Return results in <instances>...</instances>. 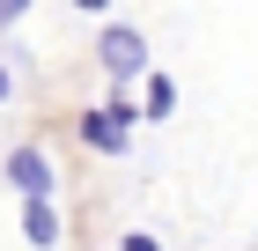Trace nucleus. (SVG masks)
<instances>
[{"instance_id":"nucleus-1","label":"nucleus","mask_w":258,"mask_h":251,"mask_svg":"<svg viewBox=\"0 0 258 251\" xmlns=\"http://www.w3.org/2000/svg\"><path fill=\"white\" fill-rule=\"evenodd\" d=\"M133 126H140V104H125V96H103L96 111H81V140L96 155H125L133 148Z\"/></svg>"},{"instance_id":"nucleus-6","label":"nucleus","mask_w":258,"mask_h":251,"mask_svg":"<svg viewBox=\"0 0 258 251\" xmlns=\"http://www.w3.org/2000/svg\"><path fill=\"white\" fill-rule=\"evenodd\" d=\"M118 251H162V244H155L148 229H125V236H118Z\"/></svg>"},{"instance_id":"nucleus-3","label":"nucleus","mask_w":258,"mask_h":251,"mask_svg":"<svg viewBox=\"0 0 258 251\" xmlns=\"http://www.w3.org/2000/svg\"><path fill=\"white\" fill-rule=\"evenodd\" d=\"M0 177H8L15 192H52V185H59V170H52V155H44V148H15L8 163H0Z\"/></svg>"},{"instance_id":"nucleus-2","label":"nucleus","mask_w":258,"mask_h":251,"mask_svg":"<svg viewBox=\"0 0 258 251\" xmlns=\"http://www.w3.org/2000/svg\"><path fill=\"white\" fill-rule=\"evenodd\" d=\"M96 59H103V74L111 81H140L155 59H148V37H140L133 22H103L96 30Z\"/></svg>"},{"instance_id":"nucleus-4","label":"nucleus","mask_w":258,"mask_h":251,"mask_svg":"<svg viewBox=\"0 0 258 251\" xmlns=\"http://www.w3.org/2000/svg\"><path fill=\"white\" fill-rule=\"evenodd\" d=\"M59 207H52V192H22V244H37V251H59Z\"/></svg>"},{"instance_id":"nucleus-7","label":"nucleus","mask_w":258,"mask_h":251,"mask_svg":"<svg viewBox=\"0 0 258 251\" xmlns=\"http://www.w3.org/2000/svg\"><path fill=\"white\" fill-rule=\"evenodd\" d=\"M22 15H30V0H0V30H15Z\"/></svg>"},{"instance_id":"nucleus-5","label":"nucleus","mask_w":258,"mask_h":251,"mask_svg":"<svg viewBox=\"0 0 258 251\" xmlns=\"http://www.w3.org/2000/svg\"><path fill=\"white\" fill-rule=\"evenodd\" d=\"M140 118H177V81L162 74V67H148V74H140Z\"/></svg>"},{"instance_id":"nucleus-9","label":"nucleus","mask_w":258,"mask_h":251,"mask_svg":"<svg viewBox=\"0 0 258 251\" xmlns=\"http://www.w3.org/2000/svg\"><path fill=\"white\" fill-rule=\"evenodd\" d=\"M8 89H15V81H8V67H0V104H8Z\"/></svg>"},{"instance_id":"nucleus-8","label":"nucleus","mask_w":258,"mask_h":251,"mask_svg":"<svg viewBox=\"0 0 258 251\" xmlns=\"http://www.w3.org/2000/svg\"><path fill=\"white\" fill-rule=\"evenodd\" d=\"M74 8H81V15H103V8H111V0H74Z\"/></svg>"}]
</instances>
